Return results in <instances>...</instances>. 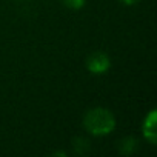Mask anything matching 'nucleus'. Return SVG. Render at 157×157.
I'll return each instance as SVG.
<instances>
[{
  "instance_id": "nucleus-4",
  "label": "nucleus",
  "mask_w": 157,
  "mask_h": 157,
  "mask_svg": "<svg viewBox=\"0 0 157 157\" xmlns=\"http://www.w3.org/2000/svg\"><path fill=\"white\" fill-rule=\"evenodd\" d=\"M137 145H139V142L136 137H125L119 142V151L123 155H129L137 149Z\"/></svg>"
},
{
  "instance_id": "nucleus-7",
  "label": "nucleus",
  "mask_w": 157,
  "mask_h": 157,
  "mask_svg": "<svg viewBox=\"0 0 157 157\" xmlns=\"http://www.w3.org/2000/svg\"><path fill=\"white\" fill-rule=\"evenodd\" d=\"M119 2H122V3L126 5V6H132V5H137L140 0H119Z\"/></svg>"
},
{
  "instance_id": "nucleus-5",
  "label": "nucleus",
  "mask_w": 157,
  "mask_h": 157,
  "mask_svg": "<svg viewBox=\"0 0 157 157\" xmlns=\"http://www.w3.org/2000/svg\"><path fill=\"white\" fill-rule=\"evenodd\" d=\"M72 146H74V152L82 155V154H86L88 149H90V142L88 139L85 137H75L74 142H72Z\"/></svg>"
},
{
  "instance_id": "nucleus-1",
  "label": "nucleus",
  "mask_w": 157,
  "mask_h": 157,
  "mask_svg": "<svg viewBox=\"0 0 157 157\" xmlns=\"http://www.w3.org/2000/svg\"><path fill=\"white\" fill-rule=\"evenodd\" d=\"M82 125L88 134L94 137H106L114 132L117 120L111 109L105 106H94L85 113Z\"/></svg>"
},
{
  "instance_id": "nucleus-2",
  "label": "nucleus",
  "mask_w": 157,
  "mask_h": 157,
  "mask_svg": "<svg viewBox=\"0 0 157 157\" xmlns=\"http://www.w3.org/2000/svg\"><path fill=\"white\" fill-rule=\"evenodd\" d=\"M86 69L93 75H102L106 74L111 68V57L105 51H94L86 57Z\"/></svg>"
},
{
  "instance_id": "nucleus-6",
  "label": "nucleus",
  "mask_w": 157,
  "mask_h": 157,
  "mask_svg": "<svg viewBox=\"0 0 157 157\" xmlns=\"http://www.w3.org/2000/svg\"><path fill=\"white\" fill-rule=\"evenodd\" d=\"M62 3L68 8V10H72V11H78L82 10L86 3V0H62Z\"/></svg>"
},
{
  "instance_id": "nucleus-3",
  "label": "nucleus",
  "mask_w": 157,
  "mask_h": 157,
  "mask_svg": "<svg viewBox=\"0 0 157 157\" xmlns=\"http://www.w3.org/2000/svg\"><path fill=\"white\" fill-rule=\"evenodd\" d=\"M142 136L149 145H157V111L151 109L142 122Z\"/></svg>"
}]
</instances>
